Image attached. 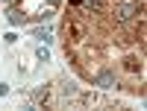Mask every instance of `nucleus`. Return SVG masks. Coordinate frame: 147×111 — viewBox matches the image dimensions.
Here are the masks:
<instances>
[{
  "label": "nucleus",
  "mask_w": 147,
  "mask_h": 111,
  "mask_svg": "<svg viewBox=\"0 0 147 111\" xmlns=\"http://www.w3.org/2000/svg\"><path fill=\"white\" fill-rule=\"evenodd\" d=\"M6 94H9V85H6V82H0V96H6Z\"/></svg>",
  "instance_id": "0eeeda50"
},
{
  "label": "nucleus",
  "mask_w": 147,
  "mask_h": 111,
  "mask_svg": "<svg viewBox=\"0 0 147 111\" xmlns=\"http://www.w3.org/2000/svg\"><path fill=\"white\" fill-rule=\"evenodd\" d=\"M35 35H38L44 44H50V41H53V29H50V27H47V29H44V27H38V29H35Z\"/></svg>",
  "instance_id": "f03ea898"
},
{
  "label": "nucleus",
  "mask_w": 147,
  "mask_h": 111,
  "mask_svg": "<svg viewBox=\"0 0 147 111\" xmlns=\"http://www.w3.org/2000/svg\"><path fill=\"white\" fill-rule=\"evenodd\" d=\"M35 56H38L41 61H50V50H47L44 44H38V47H35Z\"/></svg>",
  "instance_id": "7ed1b4c3"
},
{
  "label": "nucleus",
  "mask_w": 147,
  "mask_h": 111,
  "mask_svg": "<svg viewBox=\"0 0 147 111\" xmlns=\"http://www.w3.org/2000/svg\"><path fill=\"white\" fill-rule=\"evenodd\" d=\"M132 15H136V3H127L121 9V18H132Z\"/></svg>",
  "instance_id": "20e7f679"
},
{
  "label": "nucleus",
  "mask_w": 147,
  "mask_h": 111,
  "mask_svg": "<svg viewBox=\"0 0 147 111\" xmlns=\"http://www.w3.org/2000/svg\"><path fill=\"white\" fill-rule=\"evenodd\" d=\"M9 23H12V27H18V23H21V12H18V9H9Z\"/></svg>",
  "instance_id": "39448f33"
},
{
  "label": "nucleus",
  "mask_w": 147,
  "mask_h": 111,
  "mask_svg": "<svg viewBox=\"0 0 147 111\" xmlns=\"http://www.w3.org/2000/svg\"><path fill=\"white\" fill-rule=\"evenodd\" d=\"M62 94H65V96L77 94V85H74V82H65V85H62Z\"/></svg>",
  "instance_id": "423d86ee"
},
{
  "label": "nucleus",
  "mask_w": 147,
  "mask_h": 111,
  "mask_svg": "<svg viewBox=\"0 0 147 111\" xmlns=\"http://www.w3.org/2000/svg\"><path fill=\"white\" fill-rule=\"evenodd\" d=\"M97 85H100V88H115V76L109 70H103L100 76H97Z\"/></svg>",
  "instance_id": "f257e3e1"
}]
</instances>
